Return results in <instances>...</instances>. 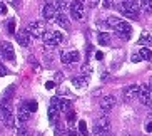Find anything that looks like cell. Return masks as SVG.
<instances>
[{
	"label": "cell",
	"instance_id": "cell-37",
	"mask_svg": "<svg viewBox=\"0 0 152 136\" xmlns=\"http://www.w3.org/2000/svg\"><path fill=\"white\" fill-rule=\"evenodd\" d=\"M7 74H9L7 67H4V66H0V76H7Z\"/></svg>",
	"mask_w": 152,
	"mask_h": 136
},
{
	"label": "cell",
	"instance_id": "cell-40",
	"mask_svg": "<svg viewBox=\"0 0 152 136\" xmlns=\"http://www.w3.org/2000/svg\"><path fill=\"white\" fill-rule=\"evenodd\" d=\"M95 59H97V61H102V59H104V54H102V52H95Z\"/></svg>",
	"mask_w": 152,
	"mask_h": 136
},
{
	"label": "cell",
	"instance_id": "cell-23",
	"mask_svg": "<svg viewBox=\"0 0 152 136\" xmlns=\"http://www.w3.org/2000/svg\"><path fill=\"white\" fill-rule=\"evenodd\" d=\"M139 5H140V9H144L145 12H151L152 10V0H139Z\"/></svg>",
	"mask_w": 152,
	"mask_h": 136
},
{
	"label": "cell",
	"instance_id": "cell-19",
	"mask_svg": "<svg viewBox=\"0 0 152 136\" xmlns=\"http://www.w3.org/2000/svg\"><path fill=\"white\" fill-rule=\"evenodd\" d=\"M72 108L70 101L69 99H58V111H64V113H69Z\"/></svg>",
	"mask_w": 152,
	"mask_h": 136
},
{
	"label": "cell",
	"instance_id": "cell-20",
	"mask_svg": "<svg viewBox=\"0 0 152 136\" xmlns=\"http://www.w3.org/2000/svg\"><path fill=\"white\" fill-rule=\"evenodd\" d=\"M139 57H140V61H152V50L147 49V47H144L139 52Z\"/></svg>",
	"mask_w": 152,
	"mask_h": 136
},
{
	"label": "cell",
	"instance_id": "cell-43",
	"mask_svg": "<svg viewBox=\"0 0 152 136\" xmlns=\"http://www.w3.org/2000/svg\"><path fill=\"white\" fill-rule=\"evenodd\" d=\"M147 42H149V44H151V45H152V35H149V39H147Z\"/></svg>",
	"mask_w": 152,
	"mask_h": 136
},
{
	"label": "cell",
	"instance_id": "cell-18",
	"mask_svg": "<svg viewBox=\"0 0 152 136\" xmlns=\"http://www.w3.org/2000/svg\"><path fill=\"white\" fill-rule=\"evenodd\" d=\"M97 41H99L100 45H109L110 41H112V37H110V34H107V32H99Z\"/></svg>",
	"mask_w": 152,
	"mask_h": 136
},
{
	"label": "cell",
	"instance_id": "cell-41",
	"mask_svg": "<svg viewBox=\"0 0 152 136\" xmlns=\"http://www.w3.org/2000/svg\"><path fill=\"white\" fill-rule=\"evenodd\" d=\"M145 131H147V133H151V131H152V121L145 124Z\"/></svg>",
	"mask_w": 152,
	"mask_h": 136
},
{
	"label": "cell",
	"instance_id": "cell-9",
	"mask_svg": "<svg viewBox=\"0 0 152 136\" xmlns=\"http://www.w3.org/2000/svg\"><path fill=\"white\" fill-rule=\"evenodd\" d=\"M115 96H104L102 101H100V109H102L104 113H109V111H112V109L115 108Z\"/></svg>",
	"mask_w": 152,
	"mask_h": 136
},
{
	"label": "cell",
	"instance_id": "cell-15",
	"mask_svg": "<svg viewBox=\"0 0 152 136\" xmlns=\"http://www.w3.org/2000/svg\"><path fill=\"white\" fill-rule=\"evenodd\" d=\"M58 99L60 98H52L50 99V106H49V119L55 121V116L58 114Z\"/></svg>",
	"mask_w": 152,
	"mask_h": 136
},
{
	"label": "cell",
	"instance_id": "cell-24",
	"mask_svg": "<svg viewBox=\"0 0 152 136\" xmlns=\"http://www.w3.org/2000/svg\"><path fill=\"white\" fill-rule=\"evenodd\" d=\"M65 126H64V123H57V126H55V136H65Z\"/></svg>",
	"mask_w": 152,
	"mask_h": 136
},
{
	"label": "cell",
	"instance_id": "cell-39",
	"mask_svg": "<svg viewBox=\"0 0 152 136\" xmlns=\"http://www.w3.org/2000/svg\"><path fill=\"white\" fill-rule=\"evenodd\" d=\"M10 2H12V5H14V7H17V9L22 5V4H20V0H10Z\"/></svg>",
	"mask_w": 152,
	"mask_h": 136
},
{
	"label": "cell",
	"instance_id": "cell-46",
	"mask_svg": "<svg viewBox=\"0 0 152 136\" xmlns=\"http://www.w3.org/2000/svg\"><path fill=\"white\" fill-rule=\"evenodd\" d=\"M79 2H82V0H79Z\"/></svg>",
	"mask_w": 152,
	"mask_h": 136
},
{
	"label": "cell",
	"instance_id": "cell-31",
	"mask_svg": "<svg viewBox=\"0 0 152 136\" xmlns=\"http://www.w3.org/2000/svg\"><path fill=\"white\" fill-rule=\"evenodd\" d=\"M147 39H149V32H144L142 37H140V41H139V44H145V42H147Z\"/></svg>",
	"mask_w": 152,
	"mask_h": 136
},
{
	"label": "cell",
	"instance_id": "cell-33",
	"mask_svg": "<svg viewBox=\"0 0 152 136\" xmlns=\"http://www.w3.org/2000/svg\"><path fill=\"white\" fill-rule=\"evenodd\" d=\"M74 119H75V113H74V111H69V113H67V121L72 123Z\"/></svg>",
	"mask_w": 152,
	"mask_h": 136
},
{
	"label": "cell",
	"instance_id": "cell-1",
	"mask_svg": "<svg viewBox=\"0 0 152 136\" xmlns=\"http://www.w3.org/2000/svg\"><path fill=\"white\" fill-rule=\"evenodd\" d=\"M107 24L115 30V34L121 37V39H130V35H132V27H130V24L124 22V20H121V18H117V17H109Z\"/></svg>",
	"mask_w": 152,
	"mask_h": 136
},
{
	"label": "cell",
	"instance_id": "cell-34",
	"mask_svg": "<svg viewBox=\"0 0 152 136\" xmlns=\"http://www.w3.org/2000/svg\"><path fill=\"white\" fill-rule=\"evenodd\" d=\"M94 136H112L109 131H94Z\"/></svg>",
	"mask_w": 152,
	"mask_h": 136
},
{
	"label": "cell",
	"instance_id": "cell-14",
	"mask_svg": "<svg viewBox=\"0 0 152 136\" xmlns=\"http://www.w3.org/2000/svg\"><path fill=\"white\" fill-rule=\"evenodd\" d=\"M15 35H17V42L22 45V47H27V45L30 44V35H28L27 29H22V30H18Z\"/></svg>",
	"mask_w": 152,
	"mask_h": 136
},
{
	"label": "cell",
	"instance_id": "cell-35",
	"mask_svg": "<svg viewBox=\"0 0 152 136\" xmlns=\"http://www.w3.org/2000/svg\"><path fill=\"white\" fill-rule=\"evenodd\" d=\"M102 7H104V9H109V7H112V0H104V2H102Z\"/></svg>",
	"mask_w": 152,
	"mask_h": 136
},
{
	"label": "cell",
	"instance_id": "cell-17",
	"mask_svg": "<svg viewBox=\"0 0 152 136\" xmlns=\"http://www.w3.org/2000/svg\"><path fill=\"white\" fill-rule=\"evenodd\" d=\"M72 84L75 87H79V89H82V87H87V84H89V77L85 76H77L72 79Z\"/></svg>",
	"mask_w": 152,
	"mask_h": 136
},
{
	"label": "cell",
	"instance_id": "cell-26",
	"mask_svg": "<svg viewBox=\"0 0 152 136\" xmlns=\"http://www.w3.org/2000/svg\"><path fill=\"white\" fill-rule=\"evenodd\" d=\"M17 136H30V133H28V129L25 126H20L17 128Z\"/></svg>",
	"mask_w": 152,
	"mask_h": 136
},
{
	"label": "cell",
	"instance_id": "cell-3",
	"mask_svg": "<svg viewBox=\"0 0 152 136\" xmlns=\"http://www.w3.org/2000/svg\"><path fill=\"white\" fill-rule=\"evenodd\" d=\"M45 30H47V27L44 25V22H32L27 27L28 35L35 37V39H40V37L45 34Z\"/></svg>",
	"mask_w": 152,
	"mask_h": 136
},
{
	"label": "cell",
	"instance_id": "cell-8",
	"mask_svg": "<svg viewBox=\"0 0 152 136\" xmlns=\"http://www.w3.org/2000/svg\"><path fill=\"white\" fill-rule=\"evenodd\" d=\"M110 129V119L107 116H99L94 123V131H109Z\"/></svg>",
	"mask_w": 152,
	"mask_h": 136
},
{
	"label": "cell",
	"instance_id": "cell-21",
	"mask_svg": "<svg viewBox=\"0 0 152 136\" xmlns=\"http://www.w3.org/2000/svg\"><path fill=\"white\" fill-rule=\"evenodd\" d=\"M54 7L57 9V12L60 10H65V9H69V0H55V4H54Z\"/></svg>",
	"mask_w": 152,
	"mask_h": 136
},
{
	"label": "cell",
	"instance_id": "cell-2",
	"mask_svg": "<svg viewBox=\"0 0 152 136\" xmlns=\"http://www.w3.org/2000/svg\"><path fill=\"white\" fill-rule=\"evenodd\" d=\"M42 37H44V45L47 49H54L58 44H62L64 41V35L58 30H45V34Z\"/></svg>",
	"mask_w": 152,
	"mask_h": 136
},
{
	"label": "cell",
	"instance_id": "cell-13",
	"mask_svg": "<svg viewBox=\"0 0 152 136\" xmlns=\"http://www.w3.org/2000/svg\"><path fill=\"white\" fill-rule=\"evenodd\" d=\"M42 15H44L45 20H54L55 15H57V9L54 7V4H45L44 7H42Z\"/></svg>",
	"mask_w": 152,
	"mask_h": 136
},
{
	"label": "cell",
	"instance_id": "cell-32",
	"mask_svg": "<svg viewBox=\"0 0 152 136\" xmlns=\"http://www.w3.org/2000/svg\"><path fill=\"white\" fill-rule=\"evenodd\" d=\"M7 14V5L4 2H0V15H5Z\"/></svg>",
	"mask_w": 152,
	"mask_h": 136
},
{
	"label": "cell",
	"instance_id": "cell-44",
	"mask_svg": "<svg viewBox=\"0 0 152 136\" xmlns=\"http://www.w3.org/2000/svg\"><path fill=\"white\" fill-rule=\"evenodd\" d=\"M67 136H77V135H75V133H69Z\"/></svg>",
	"mask_w": 152,
	"mask_h": 136
},
{
	"label": "cell",
	"instance_id": "cell-5",
	"mask_svg": "<svg viewBox=\"0 0 152 136\" xmlns=\"http://www.w3.org/2000/svg\"><path fill=\"white\" fill-rule=\"evenodd\" d=\"M69 7H70V15L75 18V20L84 18V4H82V2L74 0L72 4H69Z\"/></svg>",
	"mask_w": 152,
	"mask_h": 136
},
{
	"label": "cell",
	"instance_id": "cell-10",
	"mask_svg": "<svg viewBox=\"0 0 152 136\" xmlns=\"http://www.w3.org/2000/svg\"><path fill=\"white\" fill-rule=\"evenodd\" d=\"M0 52H2V57H4L5 61H15L14 45L10 44V42H4V44H2V49H0Z\"/></svg>",
	"mask_w": 152,
	"mask_h": 136
},
{
	"label": "cell",
	"instance_id": "cell-11",
	"mask_svg": "<svg viewBox=\"0 0 152 136\" xmlns=\"http://www.w3.org/2000/svg\"><path fill=\"white\" fill-rule=\"evenodd\" d=\"M139 101H140L142 104H145L147 108L152 109V89L142 87V89H140V94H139Z\"/></svg>",
	"mask_w": 152,
	"mask_h": 136
},
{
	"label": "cell",
	"instance_id": "cell-45",
	"mask_svg": "<svg viewBox=\"0 0 152 136\" xmlns=\"http://www.w3.org/2000/svg\"><path fill=\"white\" fill-rule=\"evenodd\" d=\"M0 49H2V42H0Z\"/></svg>",
	"mask_w": 152,
	"mask_h": 136
},
{
	"label": "cell",
	"instance_id": "cell-38",
	"mask_svg": "<svg viewBox=\"0 0 152 136\" xmlns=\"http://www.w3.org/2000/svg\"><path fill=\"white\" fill-rule=\"evenodd\" d=\"M45 87H47V89H54V87H55V82H54V81H49L47 84H45Z\"/></svg>",
	"mask_w": 152,
	"mask_h": 136
},
{
	"label": "cell",
	"instance_id": "cell-30",
	"mask_svg": "<svg viewBox=\"0 0 152 136\" xmlns=\"http://www.w3.org/2000/svg\"><path fill=\"white\" fill-rule=\"evenodd\" d=\"M9 32H10V34H15V20H14V18L9 22Z\"/></svg>",
	"mask_w": 152,
	"mask_h": 136
},
{
	"label": "cell",
	"instance_id": "cell-27",
	"mask_svg": "<svg viewBox=\"0 0 152 136\" xmlns=\"http://www.w3.org/2000/svg\"><path fill=\"white\" fill-rule=\"evenodd\" d=\"M79 129H80V133L84 136H89V133H87V124H85V121H79Z\"/></svg>",
	"mask_w": 152,
	"mask_h": 136
},
{
	"label": "cell",
	"instance_id": "cell-16",
	"mask_svg": "<svg viewBox=\"0 0 152 136\" xmlns=\"http://www.w3.org/2000/svg\"><path fill=\"white\" fill-rule=\"evenodd\" d=\"M54 20L57 22V25H60L62 29H69V18L64 12H57V15H55Z\"/></svg>",
	"mask_w": 152,
	"mask_h": 136
},
{
	"label": "cell",
	"instance_id": "cell-28",
	"mask_svg": "<svg viewBox=\"0 0 152 136\" xmlns=\"http://www.w3.org/2000/svg\"><path fill=\"white\" fill-rule=\"evenodd\" d=\"M121 12L124 14V17H127V18H132V20H137V18H139V15L130 14V12H125V10H122V9H121Z\"/></svg>",
	"mask_w": 152,
	"mask_h": 136
},
{
	"label": "cell",
	"instance_id": "cell-25",
	"mask_svg": "<svg viewBox=\"0 0 152 136\" xmlns=\"http://www.w3.org/2000/svg\"><path fill=\"white\" fill-rule=\"evenodd\" d=\"M25 108H27L28 113H35L37 111V103L35 101H27V103H25Z\"/></svg>",
	"mask_w": 152,
	"mask_h": 136
},
{
	"label": "cell",
	"instance_id": "cell-12",
	"mask_svg": "<svg viewBox=\"0 0 152 136\" xmlns=\"http://www.w3.org/2000/svg\"><path fill=\"white\" fill-rule=\"evenodd\" d=\"M60 61L64 64H72V62H79L80 61V54L77 50H70V52H64L60 55Z\"/></svg>",
	"mask_w": 152,
	"mask_h": 136
},
{
	"label": "cell",
	"instance_id": "cell-42",
	"mask_svg": "<svg viewBox=\"0 0 152 136\" xmlns=\"http://www.w3.org/2000/svg\"><path fill=\"white\" fill-rule=\"evenodd\" d=\"M140 61V57H139V54H135L134 57H132V62H139Z\"/></svg>",
	"mask_w": 152,
	"mask_h": 136
},
{
	"label": "cell",
	"instance_id": "cell-29",
	"mask_svg": "<svg viewBox=\"0 0 152 136\" xmlns=\"http://www.w3.org/2000/svg\"><path fill=\"white\" fill-rule=\"evenodd\" d=\"M62 81H64V74L60 72V71H57V72H55V81H54V82H57V84H60Z\"/></svg>",
	"mask_w": 152,
	"mask_h": 136
},
{
	"label": "cell",
	"instance_id": "cell-7",
	"mask_svg": "<svg viewBox=\"0 0 152 136\" xmlns=\"http://www.w3.org/2000/svg\"><path fill=\"white\" fill-rule=\"evenodd\" d=\"M121 9L125 10V12H130V14L139 15V12H140V5H139L137 0H124L122 5H121Z\"/></svg>",
	"mask_w": 152,
	"mask_h": 136
},
{
	"label": "cell",
	"instance_id": "cell-6",
	"mask_svg": "<svg viewBox=\"0 0 152 136\" xmlns=\"http://www.w3.org/2000/svg\"><path fill=\"white\" fill-rule=\"evenodd\" d=\"M140 89L142 87L134 84V86H129L124 89V99L125 101H134V99H139V94H140Z\"/></svg>",
	"mask_w": 152,
	"mask_h": 136
},
{
	"label": "cell",
	"instance_id": "cell-22",
	"mask_svg": "<svg viewBox=\"0 0 152 136\" xmlns=\"http://www.w3.org/2000/svg\"><path fill=\"white\" fill-rule=\"evenodd\" d=\"M14 91H15V86H14V84L7 87V91L2 94V101H10V98H12V92H14Z\"/></svg>",
	"mask_w": 152,
	"mask_h": 136
},
{
	"label": "cell",
	"instance_id": "cell-36",
	"mask_svg": "<svg viewBox=\"0 0 152 136\" xmlns=\"http://www.w3.org/2000/svg\"><path fill=\"white\" fill-rule=\"evenodd\" d=\"M99 5V0H89V7L90 9H94V7H97Z\"/></svg>",
	"mask_w": 152,
	"mask_h": 136
},
{
	"label": "cell",
	"instance_id": "cell-4",
	"mask_svg": "<svg viewBox=\"0 0 152 136\" xmlns=\"http://www.w3.org/2000/svg\"><path fill=\"white\" fill-rule=\"evenodd\" d=\"M28 118H30V113L27 111V108H25V103H22L20 104V108L17 109V118H15V126L20 128V126H25V123L28 121Z\"/></svg>",
	"mask_w": 152,
	"mask_h": 136
}]
</instances>
